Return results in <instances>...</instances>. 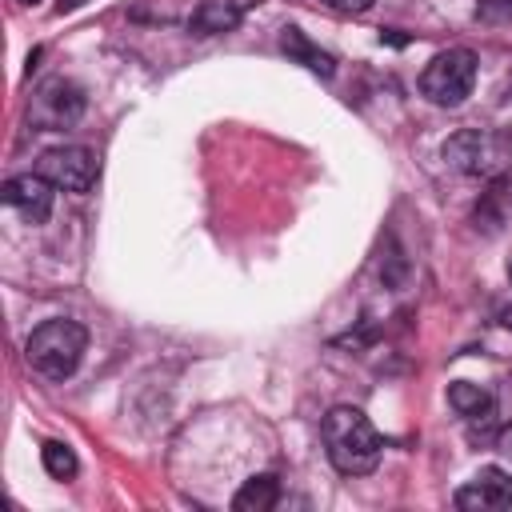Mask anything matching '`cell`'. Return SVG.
<instances>
[{
	"instance_id": "6da1fadb",
	"label": "cell",
	"mask_w": 512,
	"mask_h": 512,
	"mask_svg": "<svg viewBox=\"0 0 512 512\" xmlns=\"http://www.w3.org/2000/svg\"><path fill=\"white\" fill-rule=\"evenodd\" d=\"M320 436H324V452L340 476H368L380 464V448H384L380 432L352 404L332 408L320 424Z\"/></svg>"
},
{
	"instance_id": "7a4b0ae2",
	"label": "cell",
	"mask_w": 512,
	"mask_h": 512,
	"mask_svg": "<svg viewBox=\"0 0 512 512\" xmlns=\"http://www.w3.org/2000/svg\"><path fill=\"white\" fill-rule=\"evenodd\" d=\"M84 348H88V328L60 316V320H44V324L28 336L24 356H28V364H32L40 376H48V380H68V376L80 368Z\"/></svg>"
},
{
	"instance_id": "3957f363",
	"label": "cell",
	"mask_w": 512,
	"mask_h": 512,
	"mask_svg": "<svg viewBox=\"0 0 512 512\" xmlns=\"http://www.w3.org/2000/svg\"><path fill=\"white\" fill-rule=\"evenodd\" d=\"M472 84H476V52L472 48H444L420 72V92L440 108L464 104L472 96Z\"/></svg>"
},
{
	"instance_id": "277c9868",
	"label": "cell",
	"mask_w": 512,
	"mask_h": 512,
	"mask_svg": "<svg viewBox=\"0 0 512 512\" xmlns=\"http://www.w3.org/2000/svg\"><path fill=\"white\" fill-rule=\"evenodd\" d=\"M444 160L464 176H492L504 160H512V144L496 132L464 128L444 144Z\"/></svg>"
},
{
	"instance_id": "5b68a950",
	"label": "cell",
	"mask_w": 512,
	"mask_h": 512,
	"mask_svg": "<svg viewBox=\"0 0 512 512\" xmlns=\"http://www.w3.org/2000/svg\"><path fill=\"white\" fill-rule=\"evenodd\" d=\"M36 172L48 184H56L60 192H88L100 176V164H96V152H88L80 144H64V148H48L36 160Z\"/></svg>"
},
{
	"instance_id": "8992f818",
	"label": "cell",
	"mask_w": 512,
	"mask_h": 512,
	"mask_svg": "<svg viewBox=\"0 0 512 512\" xmlns=\"http://www.w3.org/2000/svg\"><path fill=\"white\" fill-rule=\"evenodd\" d=\"M508 504H512V476L504 468H480L456 492V508L464 512H504Z\"/></svg>"
},
{
	"instance_id": "52a82bcc",
	"label": "cell",
	"mask_w": 512,
	"mask_h": 512,
	"mask_svg": "<svg viewBox=\"0 0 512 512\" xmlns=\"http://www.w3.org/2000/svg\"><path fill=\"white\" fill-rule=\"evenodd\" d=\"M52 192H56V184H48L40 172H24L4 184V204L16 208L28 224H44L52 212Z\"/></svg>"
},
{
	"instance_id": "ba28073f",
	"label": "cell",
	"mask_w": 512,
	"mask_h": 512,
	"mask_svg": "<svg viewBox=\"0 0 512 512\" xmlns=\"http://www.w3.org/2000/svg\"><path fill=\"white\" fill-rule=\"evenodd\" d=\"M256 0H200L188 16V32L192 36H220V32H232L244 12L252 8Z\"/></svg>"
},
{
	"instance_id": "9c48e42d",
	"label": "cell",
	"mask_w": 512,
	"mask_h": 512,
	"mask_svg": "<svg viewBox=\"0 0 512 512\" xmlns=\"http://www.w3.org/2000/svg\"><path fill=\"white\" fill-rule=\"evenodd\" d=\"M80 108H84L80 92H76L72 84H64V80L44 84V88H40V96H36V120H44V124H52V128H60V124L76 120V116H80Z\"/></svg>"
},
{
	"instance_id": "30bf717a",
	"label": "cell",
	"mask_w": 512,
	"mask_h": 512,
	"mask_svg": "<svg viewBox=\"0 0 512 512\" xmlns=\"http://www.w3.org/2000/svg\"><path fill=\"white\" fill-rule=\"evenodd\" d=\"M276 500H280V480L272 472H260L240 484V492L232 496V508L236 512H268Z\"/></svg>"
},
{
	"instance_id": "8fae6325",
	"label": "cell",
	"mask_w": 512,
	"mask_h": 512,
	"mask_svg": "<svg viewBox=\"0 0 512 512\" xmlns=\"http://www.w3.org/2000/svg\"><path fill=\"white\" fill-rule=\"evenodd\" d=\"M280 48H284L292 60H300L308 72H316V76H324V80L332 76V56H328V52H320V48H316L300 28H284V32H280Z\"/></svg>"
},
{
	"instance_id": "7c38bea8",
	"label": "cell",
	"mask_w": 512,
	"mask_h": 512,
	"mask_svg": "<svg viewBox=\"0 0 512 512\" xmlns=\"http://www.w3.org/2000/svg\"><path fill=\"white\" fill-rule=\"evenodd\" d=\"M448 404H452L460 416H468V420H484V416L492 412V392L480 388V384L456 380V384L448 388Z\"/></svg>"
},
{
	"instance_id": "4fadbf2b",
	"label": "cell",
	"mask_w": 512,
	"mask_h": 512,
	"mask_svg": "<svg viewBox=\"0 0 512 512\" xmlns=\"http://www.w3.org/2000/svg\"><path fill=\"white\" fill-rule=\"evenodd\" d=\"M40 460H44V472L48 476H56V480H72L76 476V452L68 448V444H60V440H48L44 448H40Z\"/></svg>"
},
{
	"instance_id": "5bb4252c",
	"label": "cell",
	"mask_w": 512,
	"mask_h": 512,
	"mask_svg": "<svg viewBox=\"0 0 512 512\" xmlns=\"http://www.w3.org/2000/svg\"><path fill=\"white\" fill-rule=\"evenodd\" d=\"M320 4H328L332 12H348V16H356V12H368V8H372V0H320Z\"/></svg>"
},
{
	"instance_id": "9a60e30c",
	"label": "cell",
	"mask_w": 512,
	"mask_h": 512,
	"mask_svg": "<svg viewBox=\"0 0 512 512\" xmlns=\"http://www.w3.org/2000/svg\"><path fill=\"white\" fill-rule=\"evenodd\" d=\"M496 448L512 456V424H508V428H500V436H496Z\"/></svg>"
},
{
	"instance_id": "2e32d148",
	"label": "cell",
	"mask_w": 512,
	"mask_h": 512,
	"mask_svg": "<svg viewBox=\"0 0 512 512\" xmlns=\"http://www.w3.org/2000/svg\"><path fill=\"white\" fill-rule=\"evenodd\" d=\"M504 328H508V332H512V308H508V312H504Z\"/></svg>"
},
{
	"instance_id": "e0dca14e",
	"label": "cell",
	"mask_w": 512,
	"mask_h": 512,
	"mask_svg": "<svg viewBox=\"0 0 512 512\" xmlns=\"http://www.w3.org/2000/svg\"><path fill=\"white\" fill-rule=\"evenodd\" d=\"M20 4H40V0H20Z\"/></svg>"
},
{
	"instance_id": "ac0fdd59",
	"label": "cell",
	"mask_w": 512,
	"mask_h": 512,
	"mask_svg": "<svg viewBox=\"0 0 512 512\" xmlns=\"http://www.w3.org/2000/svg\"><path fill=\"white\" fill-rule=\"evenodd\" d=\"M508 20H512V0H508Z\"/></svg>"
},
{
	"instance_id": "d6986e66",
	"label": "cell",
	"mask_w": 512,
	"mask_h": 512,
	"mask_svg": "<svg viewBox=\"0 0 512 512\" xmlns=\"http://www.w3.org/2000/svg\"><path fill=\"white\" fill-rule=\"evenodd\" d=\"M508 276H512V264H508Z\"/></svg>"
}]
</instances>
